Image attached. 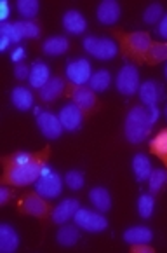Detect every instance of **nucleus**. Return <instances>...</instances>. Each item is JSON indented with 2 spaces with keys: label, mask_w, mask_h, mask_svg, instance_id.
Returning a JSON list of instances; mask_svg holds the SVG:
<instances>
[{
  "label": "nucleus",
  "mask_w": 167,
  "mask_h": 253,
  "mask_svg": "<svg viewBox=\"0 0 167 253\" xmlns=\"http://www.w3.org/2000/svg\"><path fill=\"white\" fill-rule=\"evenodd\" d=\"M51 149L44 147L37 152H14L2 157V185L26 187L40 178L44 168L47 166Z\"/></svg>",
  "instance_id": "1"
},
{
  "label": "nucleus",
  "mask_w": 167,
  "mask_h": 253,
  "mask_svg": "<svg viewBox=\"0 0 167 253\" xmlns=\"http://www.w3.org/2000/svg\"><path fill=\"white\" fill-rule=\"evenodd\" d=\"M113 37L117 39V44L120 45V52L126 58H129L134 63H145L146 52H148L150 45L153 44L152 37L148 32H126L113 30Z\"/></svg>",
  "instance_id": "2"
},
{
  "label": "nucleus",
  "mask_w": 167,
  "mask_h": 253,
  "mask_svg": "<svg viewBox=\"0 0 167 253\" xmlns=\"http://www.w3.org/2000/svg\"><path fill=\"white\" fill-rule=\"evenodd\" d=\"M152 119H150L148 108L146 107H133L131 112L126 117V126H124V133L126 138L131 143H143L152 133Z\"/></svg>",
  "instance_id": "3"
},
{
  "label": "nucleus",
  "mask_w": 167,
  "mask_h": 253,
  "mask_svg": "<svg viewBox=\"0 0 167 253\" xmlns=\"http://www.w3.org/2000/svg\"><path fill=\"white\" fill-rule=\"evenodd\" d=\"M16 208L21 215H30L35 218L45 220L52 215V208L47 201L42 199V196L38 192H28L23 194L21 198L16 203Z\"/></svg>",
  "instance_id": "4"
},
{
  "label": "nucleus",
  "mask_w": 167,
  "mask_h": 253,
  "mask_svg": "<svg viewBox=\"0 0 167 253\" xmlns=\"http://www.w3.org/2000/svg\"><path fill=\"white\" fill-rule=\"evenodd\" d=\"M65 94L80 108L84 116H91L100 108L96 93L89 86H75V84H71V86H67V93Z\"/></svg>",
  "instance_id": "5"
},
{
  "label": "nucleus",
  "mask_w": 167,
  "mask_h": 253,
  "mask_svg": "<svg viewBox=\"0 0 167 253\" xmlns=\"http://www.w3.org/2000/svg\"><path fill=\"white\" fill-rule=\"evenodd\" d=\"M35 189H37V192L40 194L42 198L54 199V198H58L61 194V190H63V182H61L58 173H54L51 168L45 166L40 178L35 182Z\"/></svg>",
  "instance_id": "6"
},
{
  "label": "nucleus",
  "mask_w": 167,
  "mask_h": 253,
  "mask_svg": "<svg viewBox=\"0 0 167 253\" xmlns=\"http://www.w3.org/2000/svg\"><path fill=\"white\" fill-rule=\"evenodd\" d=\"M84 49L91 56L100 58V60H111L119 52L117 42H113L111 39H98V37L84 39Z\"/></svg>",
  "instance_id": "7"
},
{
  "label": "nucleus",
  "mask_w": 167,
  "mask_h": 253,
  "mask_svg": "<svg viewBox=\"0 0 167 253\" xmlns=\"http://www.w3.org/2000/svg\"><path fill=\"white\" fill-rule=\"evenodd\" d=\"M115 86L124 96H133L139 91V72L134 65H124L115 79Z\"/></svg>",
  "instance_id": "8"
},
{
  "label": "nucleus",
  "mask_w": 167,
  "mask_h": 253,
  "mask_svg": "<svg viewBox=\"0 0 167 253\" xmlns=\"http://www.w3.org/2000/svg\"><path fill=\"white\" fill-rule=\"evenodd\" d=\"M75 223L87 232H101L108 227V220L101 213H94L91 210L80 208L73 216Z\"/></svg>",
  "instance_id": "9"
},
{
  "label": "nucleus",
  "mask_w": 167,
  "mask_h": 253,
  "mask_svg": "<svg viewBox=\"0 0 167 253\" xmlns=\"http://www.w3.org/2000/svg\"><path fill=\"white\" fill-rule=\"evenodd\" d=\"M37 124L40 133L45 138H49V140H56V138H60L61 133H63V126H61L60 117H56L51 112H38Z\"/></svg>",
  "instance_id": "10"
},
{
  "label": "nucleus",
  "mask_w": 167,
  "mask_h": 253,
  "mask_svg": "<svg viewBox=\"0 0 167 253\" xmlns=\"http://www.w3.org/2000/svg\"><path fill=\"white\" fill-rule=\"evenodd\" d=\"M91 75H93L91 63L87 60H84V58L68 63L67 77L70 79V82L75 84V86H86V82L91 81Z\"/></svg>",
  "instance_id": "11"
},
{
  "label": "nucleus",
  "mask_w": 167,
  "mask_h": 253,
  "mask_svg": "<svg viewBox=\"0 0 167 253\" xmlns=\"http://www.w3.org/2000/svg\"><path fill=\"white\" fill-rule=\"evenodd\" d=\"M58 117H60L63 129L75 131V129H78V127H80L82 119H84V114H82V110L75 103H68V105H65V107L61 108L60 116H58Z\"/></svg>",
  "instance_id": "12"
},
{
  "label": "nucleus",
  "mask_w": 167,
  "mask_h": 253,
  "mask_svg": "<svg viewBox=\"0 0 167 253\" xmlns=\"http://www.w3.org/2000/svg\"><path fill=\"white\" fill-rule=\"evenodd\" d=\"M78 210H80V203H78L77 199H65V201H61L60 205L52 210L51 218H52V222L58 223V225H63V223H67L70 218H73Z\"/></svg>",
  "instance_id": "13"
},
{
  "label": "nucleus",
  "mask_w": 167,
  "mask_h": 253,
  "mask_svg": "<svg viewBox=\"0 0 167 253\" xmlns=\"http://www.w3.org/2000/svg\"><path fill=\"white\" fill-rule=\"evenodd\" d=\"M96 16L100 19V23H103V25H113V23H117L120 18L119 2H115V0H103L98 5Z\"/></svg>",
  "instance_id": "14"
},
{
  "label": "nucleus",
  "mask_w": 167,
  "mask_h": 253,
  "mask_svg": "<svg viewBox=\"0 0 167 253\" xmlns=\"http://www.w3.org/2000/svg\"><path fill=\"white\" fill-rule=\"evenodd\" d=\"M19 246V236L11 225L2 223L0 225V252L2 253H12Z\"/></svg>",
  "instance_id": "15"
},
{
  "label": "nucleus",
  "mask_w": 167,
  "mask_h": 253,
  "mask_svg": "<svg viewBox=\"0 0 167 253\" xmlns=\"http://www.w3.org/2000/svg\"><path fill=\"white\" fill-rule=\"evenodd\" d=\"M40 93V98L44 101H54L56 98H60L61 94L67 93V84L61 77H51V81L45 84L42 89H38Z\"/></svg>",
  "instance_id": "16"
},
{
  "label": "nucleus",
  "mask_w": 167,
  "mask_h": 253,
  "mask_svg": "<svg viewBox=\"0 0 167 253\" xmlns=\"http://www.w3.org/2000/svg\"><path fill=\"white\" fill-rule=\"evenodd\" d=\"M30 68H32L30 77H28L30 86L35 87V89H42V87L51 81V72H49V67L45 63H42V61H35Z\"/></svg>",
  "instance_id": "17"
},
{
  "label": "nucleus",
  "mask_w": 167,
  "mask_h": 253,
  "mask_svg": "<svg viewBox=\"0 0 167 253\" xmlns=\"http://www.w3.org/2000/svg\"><path fill=\"white\" fill-rule=\"evenodd\" d=\"M148 150L152 156H157L167 168V127L160 129L155 136L150 140Z\"/></svg>",
  "instance_id": "18"
},
{
  "label": "nucleus",
  "mask_w": 167,
  "mask_h": 253,
  "mask_svg": "<svg viewBox=\"0 0 167 253\" xmlns=\"http://www.w3.org/2000/svg\"><path fill=\"white\" fill-rule=\"evenodd\" d=\"M63 26L68 34L80 35L86 32L87 21L78 11H68V12H65V16H63Z\"/></svg>",
  "instance_id": "19"
},
{
  "label": "nucleus",
  "mask_w": 167,
  "mask_h": 253,
  "mask_svg": "<svg viewBox=\"0 0 167 253\" xmlns=\"http://www.w3.org/2000/svg\"><path fill=\"white\" fill-rule=\"evenodd\" d=\"M160 96H162V89H160V86L157 84V82L146 81L139 86V98H141V101L146 105V107L157 105V101L160 100Z\"/></svg>",
  "instance_id": "20"
},
{
  "label": "nucleus",
  "mask_w": 167,
  "mask_h": 253,
  "mask_svg": "<svg viewBox=\"0 0 167 253\" xmlns=\"http://www.w3.org/2000/svg\"><path fill=\"white\" fill-rule=\"evenodd\" d=\"M133 171H134V176H136L137 182H145V180L150 178V175H152V171H153V168H152L150 159L145 156V154H136V156H134Z\"/></svg>",
  "instance_id": "21"
},
{
  "label": "nucleus",
  "mask_w": 167,
  "mask_h": 253,
  "mask_svg": "<svg viewBox=\"0 0 167 253\" xmlns=\"http://www.w3.org/2000/svg\"><path fill=\"white\" fill-rule=\"evenodd\" d=\"M89 199L93 203V206L98 210V211L104 213L111 208V198H110V192L103 187H94L93 190L89 192Z\"/></svg>",
  "instance_id": "22"
},
{
  "label": "nucleus",
  "mask_w": 167,
  "mask_h": 253,
  "mask_svg": "<svg viewBox=\"0 0 167 253\" xmlns=\"http://www.w3.org/2000/svg\"><path fill=\"white\" fill-rule=\"evenodd\" d=\"M70 47V42L67 37H51L42 44V52L49 56H58L65 54Z\"/></svg>",
  "instance_id": "23"
},
{
  "label": "nucleus",
  "mask_w": 167,
  "mask_h": 253,
  "mask_svg": "<svg viewBox=\"0 0 167 253\" xmlns=\"http://www.w3.org/2000/svg\"><path fill=\"white\" fill-rule=\"evenodd\" d=\"M11 100L12 105L18 110H30L32 105H33V94H32V91L26 89V87L19 86L11 93Z\"/></svg>",
  "instance_id": "24"
},
{
  "label": "nucleus",
  "mask_w": 167,
  "mask_h": 253,
  "mask_svg": "<svg viewBox=\"0 0 167 253\" xmlns=\"http://www.w3.org/2000/svg\"><path fill=\"white\" fill-rule=\"evenodd\" d=\"M124 239L129 245H137V243H150L153 239V232L148 227H131L124 232Z\"/></svg>",
  "instance_id": "25"
},
{
  "label": "nucleus",
  "mask_w": 167,
  "mask_h": 253,
  "mask_svg": "<svg viewBox=\"0 0 167 253\" xmlns=\"http://www.w3.org/2000/svg\"><path fill=\"white\" fill-rule=\"evenodd\" d=\"M162 61H167V42H153L146 52L145 63L159 65Z\"/></svg>",
  "instance_id": "26"
},
{
  "label": "nucleus",
  "mask_w": 167,
  "mask_h": 253,
  "mask_svg": "<svg viewBox=\"0 0 167 253\" xmlns=\"http://www.w3.org/2000/svg\"><path fill=\"white\" fill-rule=\"evenodd\" d=\"M111 82V75L108 70H98L91 75V81H89V87L94 91V93H103V91L108 89Z\"/></svg>",
  "instance_id": "27"
},
{
  "label": "nucleus",
  "mask_w": 167,
  "mask_h": 253,
  "mask_svg": "<svg viewBox=\"0 0 167 253\" xmlns=\"http://www.w3.org/2000/svg\"><path fill=\"white\" fill-rule=\"evenodd\" d=\"M58 243L63 246H73L75 243L80 239V234H78V229L73 227V225H63V227L58 231Z\"/></svg>",
  "instance_id": "28"
},
{
  "label": "nucleus",
  "mask_w": 167,
  "mask_h": 253,
  "mask_svg": "<svg viewBox=\"0 0 167 253\" xmlns=\"http://www.w3.org/2000/svg\"><path fill=\"white\" fill-rule=\"evenodd\" d=\"M148 183L152 196H157L167 185V169H153L148 178Z\"/></svg>",
  "instance_id": "29"
},
{
  "label": "nucleus",
  "mask_w": 167,
  "mask_h": 253,
  "mask_svg": "<svg viewBox=\"0 0 167 253\" xmlns=\"http://www.w3.org/2000/svg\"><path fill=\"white\" fill-rule=\"evenodd\" d=\"M16 7H18V12L26 19V21H32V19L37 16L40 5H38L37 0H18Z\"/></svg>",
  "instance_id": "30"
},
{
  "label": "nucleus",
  "mask_w": 167,
  "mask_h": 253,
  "mask_svg": "<svg viewBox=\"0 0 167 253\" xmlns=\"http://www.w3.org/2000/svg\"><path fill=\"white\" fill-rule=\"evenodd\" d=\"M153 208H155V198L152 194H143L137 199V213L141 218H150L153 215Z\"/></svg>",
  "instance_id": "31"
},
{
  "label": "nucleus",
  "mask_w": 167,
  "mask_h": 253,
  "mask_svg": "<svg viewBox=\"0 0 167 253\" xmlns=\"http://www.w3.org/2000/svg\"><path fill=\"white\" fill-rule=\"evenodd\" d=\"M16 28L23 39H37L40 35V26L35 21H16Z\"/></svg>",
  "instance_id": "32"
},
{
  "label": "nucleus",
  "mask_w": 167,
  "mask_h": 253,
  "mask_svg": "<svg viewBox=\"0 0 167 253\" xmlns=\"http://www.w3.org/2000/svg\"><path fill=\"white\" fill-rule=\"evenodd\" d=\"M162 18H164V7H162V4H159V2L148 5L145 14H143V19H145V23H148V25H153V23L160 21Z\"/></svg>",
  "instance_id": "33"
},
{
  "label": "nucleus",
  "mask_w": 167,
  "mask_h": 253,
  "mask_svg": "<svg viewBox=\"0 0 167 253\" xmlns=\"http://www.w3.org/2000/svg\"><path fill=\"white\" fill-rule=\"evenodd\" d=\"M65 183L68 185V189L78 190V189H82V187H84V183H86V176H84V173H82V171L73 169V171L67 173V176H65Z\"/></svg>",
  "instance_id": "34"
},
{
  "label": "nucleus",
  "mask_w": 167,
  "mask_h": 253,
  "mask_svg": "<svg viewBox=\"0 0 167 253\" xmlns=\"http://www.w3.org/2000/svg\"><path fill=\"white\" fill-rule=\"evenodd\" d=\"M0 34L4 35V37L11 39L12 44H19V42L23 41L21 34H19V30L16 28V23H4V25L0 26Z\"/></svg>",
  "instance_id": "35"
},
{
  "label": "nucleus",
  "mask_w": 167,
  "mask_h": 253,
  "mask_svg": "<svg viewBox=\"0 0 167 253\" xmlns=\"http://www.w3.org/2000/svg\"><path fill=\"white\" fill-rule=\"evenodd\" d=\"M12 196H14V190H12L11 185H2L0 187V205L5 206L9 201L12 199Z\"/></svg>",
  "instance_id": "36"
},
{
  "label": "nucleus",
  "mask_w": 167,
  "mask_h": 253,
  "mask_svg": "<svg viewBox=\"0 0 167 253\" xmlns=\"http://www.w3.org/2000/svg\"><path fill=\"white\" fill-rule=\"evenodd\" d=\"M30 70H32V68H28V65L19 63L18 67H16V70H14V77L18 79V81H25V79L30 77Z\"/></svg>",
  "instance_id": "37"
},
{
  "label": "nucleus",
  "mask_w": 167,
  "mask_h": 253,
  "mask_svg": "<svg viewBox=\"0 0 167 253\" xmlns=\"http://www.w3.org/2000/svg\"><path fill=\"white\" fill-rule=\"evenodd\" d=\"M131 252L133 253H155V250L150 246V243H137V245H131Z\"/></svg>",
  "instance_id": "38"
},
{
  "label": "nucleus",
  "mask_w": 167,
  "mask_h": 253,
  "mask_svg": "<svg viewBox=\"0 0 167 253\" xmlns=\"http://www.w3.org/2000/svg\"><path fill=\"white\" fill-rule=\"evenodd\" d=\"M25 56H26L25 47H14V51L11 52V60L16 61V63H19V61H23Z\"/></svg>",
  "instance_id": "39"
},
{
  "label": "nucleus",
  "mask_w": 167,
  "mask_h": 253,
  "mask_svg": "<svg viewBox=\"0 0 167 253\" xmlns=\"http://www.w3.org/2000/svg\"><path fill=\"white\" fill-rule=\"evenodd\" d=\"M7 18H9V2L7 0H2L0 2V19L5 21Z\"/></svg>",
  "instance_id": "40"
},
{
  "label": "nucleus",
  "mask_w": 167,
  "mask_h": 253,
  "mask_svg": "<svg viewBox=\"0 0 167 253\" xmlns=\"http://www.w3.org/2000/svg\"><path fill=\"white\" fill-rule=\"evenodd\" d=\"M159 34L162 35L164 39H167V14L162 18V21H160L159 25Z\"/></svg>",
  "instance_id": "41"
},
{
  "label": "nucleus",
  "mask_w": 167,
  "mask_h": 253,
  "mask_svg": "<svg viewBox=\"0 0 167 253\" xmlns=\"http://www.w3.org/2000/svg\"><path fill=\"white\" fill-rule=\"evenodd\" d=\"M148 114H150V119H152V123L155 124L157 119H159V108H157V105H152V107H148Z\"/></svg>",
  "instance_id": "42"
},
{
  "label": "nucleus",
  "mask_w": 167,
  "mask_h": 253,
  "mask_svg": "<svg viewBox=\"0 0 167 253\" xmlns=\"http://www.w3.org/2000/svg\"><path fill=\"white\" fill-rule=\"evenodd\" d=\"M9 44H12L11 39H7V37H4V35H2V45H0V49H2V51H5V49L9 47Z\"/></svg>",
  "instance_id": "43"
},
{
  "label": "nucleus",
  "mask_w": 167,
  "mask_h": 253,
  "mask_svg": "<svg viewBox=\"0 0 167 253\" xmlns=\"http://www.w3.org/2000/svg\"><path fill=\"white\" fill-rule=\"evenodd\" d=\"M164 112H166V119H167V105H166V110H164Z\"/></svg>",
  "instance_id": "44"
},
{
  "label": "nucleus",
  "mask_w": 167,
  "mask_h": 253,
  "mask_svg": "<svg viewBox=\"0 0 167 253\" xmlns=\"http://www.w3.org/2000/svg\"><path fill=\"white\" fill-rule=\"evenodd\" d=\"M166 77H167V67H166Z\"/></svg>",
  "instance_id": "45"
}]
</instances>
